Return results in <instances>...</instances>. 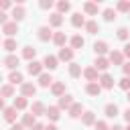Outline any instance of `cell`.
<instances>
[{
  "instance_id": "6da1fadb",
  "label": "cell",
  "mask_w": 130,
  "mask_h": 130,
  "mask_svg": "<svg viewBox=\"0 0 130 130\" xmlns=\"http://www.w3.org/2000/svg\"><path fill=\"white\" fill-rule=\"evenodd\" d=\"M37 35H39V41H43V43H47V41H53V37H55V32L51 30V26H39Z\"/></svg>"
},
{
  "instance_id": "7a4b0ae2",
  "label": "cell",
  "mask_w": 130,
  "mask_h": 130,
  "mask_svg": "<svg viewBox=\"0 0 130 130\" xmlns=\"http://www.w3.org/2000/svg\"><path fill=\"white\" fill-rule=\"evenodd\" d=\"M43 69H45V65L39 63V61H30V63L26 65V71H28L30 75H35V77H41V75H43Z\"/></svg>"
},
{
  "instance_id": "3957f363",
  "label": "cell",
  "mask_w": 130,
  "mask_h": 130,
  "mask_svg": "<svg viewBox=\"0 0 130 130\" xmlns=\"http://www.w3.org/2000/svg\"><path fill=\"white\" fill-rule=\"evenodd\" d=\"M83 77L87 79V83H91V81H100V73H98V69H95L93 65H89V67L83 69Z\"/></svg>"
},
{
  "instance_id": "277c9868",
  "label": "cell",
  "mask_w": 130,
  "mask_h": 130,
  "mask_svg": "<svg viewBox=\"0 0 130 130\" xmlns=\"http://www.w3.org/2000/svg\"><path fill=\"white\" fill-rule=\"evenodd\" d=\"M37 93V85L35 83H30V81H24L22 85H20V95H24V98H30V95H35Z\"/></svg>"
},
{
  "instance_id": "5b68a950",
  "label": "cell",
  "mask_w": 130,
  "mask_h": 130,
  "mask_svg": "<svg viewBox=\"0 0 130 130\" xmlns=\"http://www.w3.org/2000/svg\"><path fill=\"white\" fill-rule=\"evenodd\" d=\"M112 63H110V59L108 57H95V61H93V67L98 69V71H108V67H110Z\"/></svg>"
},
{
  "instance_id": "8992f818",
  "label": "cell",
  "mask_w": 130,
  "mask_h": 130,
  "mask_svg": "<svg viewBox=\"0 0 130 130\" xmlns=\"http://www.w3.org/2000/svg\"><path fill=\"white\" fill-rule=\"evenodd\" d=\"M98 83L102 85V89H112V87H114V77H112L110 73H102Z\"/></svg>"
},
{
  "instance_id": "52a82bcc",
  "label": "cell",
  "mask_w": 130,
  "mask_h": 130,
  "mask_svg": "<svg viewBox=\"0 0 130 130\" xmlns=\"http://www.w3.org/2000/svg\"><path fill=\"white\" fill-rule=\"evenodd\" d=\"M108 43L106 41H95L93 43V51H95V57H104L106 53H108Z\"/></svg>"
},
{
  "instance_id": "ba28073f",
  "label": "cell",
  "mask_w": 130,
  "mask_h": 130,
  "mask_svg": "<svg viewBox=\"0 0 130 130\" xmlns=\"http://www.w3.org/2000/svg\"><path fill=\"white\" fill-rule=\"evenodd\" d=\"M85 93H87V95L98 98V95L102 93V85H100L98 81H91V83H87V85H85Z\"/></svg>"
},
{
  "instance_id": "9c48e42d",
  "label": "cell",
  "mask_w": 130,
  "mask_h": 130,
  "mask_svg": "<svg viewBox=\"0 0 130 130\" xmlns=\"http://www.w3.org/2000/svg\"><path fill=\"white\" fill-rule=\"evenodd\" d=\"M45 116H47V118H49L51 122H57V120L61 118V108H59V106H49V108H47V114H45Z\"/></svg>"
},
{
  "instance_id": "30bf717a",
  "label": "cell",
  "mask_w": 130,
  "mask_h": 130,
  "mask_svg": "<svg viewBox=\"0 0 130 130\" xmlns=\"http://www.w3.org/2000/svg\"><path fill=\"white\" fill-rule=\"evenodd\" d=\"M110 63L112 65H124V53L122 51H110Z\"/></svg>"
},
{
  "instance_id": "8fae6325",
  "label": "cell",
  "mask_w": 130,
  "mask_h": 130,
  "mask_svg": "<svg viewBox=\"0 0 130 130\" xmlns=\"http://www.w3.org/2000/svg\"><path fill=\"white\" fill-rule=\"evenodd\" d=\"M51 93L57 95V98H63L65 95V81H55L51 85Z\"/></svg>"
},
{
  "instance_id": "7c38bea8",
  "label": "cell",
  "mask_w": 130,
  "mask_h": 130,
  "mask_svg": "<svg viewBox=\"0 0 130 130\" xmlns=\"http://www.w3.org/2000/svg\"><path fill=\"white\" fill-rule=\"evenodd\" d=\"M57 63H59V57H55V55H47V57L43 59V65H45L49 71L57 69Z\"/></svg>"
},
{
  "instance_id": "4fadbf2b",
  "label": "cell",
  "mask_w": 130,
  "mask_h": 130,
  "mask_svg": "<svg viewBox=\"0 0 130 130\" xmlns=\"http://www.w3.org/2000/svg\"><path fill=\"white\" fill-rule=\"evenodd\" d=\"M73 104H75V102H73V95H69V93H65L63 98H59V104H57V106H59L61 110H69V108H71Z\"/></svg>"
},
{
  "instance_id": "5bb4252c",
  "label": "cell",
  "mask_w": 130,
  "mask_h": 130,
  "mask_svg": "<svg viewBox=\"0 0 130 130\" xmlns=\"http://www.w3.org/2000/svg\"><path fill=\"white\" fill-rule=\"evenodd\" d=\"M30 114H35V116H45V114H47L45 104H43V102H32V106H30Z\"/></svg>"
},
{
  "instance_id": "9a60e30c",
  "label": "cell",
  "mask_w": 130,
  "mask_h": 130,
  "mask_svg": "<svg viewBox=\"0 0 130 130\" xmlns=\"http://www.w3.org/2000/svg\"><path fill=\"white\" fill-rule=\"evenodd\" d=\"M67 112H69V116H71V118H81V116L85 114L83 106H81V104H77V102H75V104H73V106H71Z\"/></svg>"
},
{
  "instance_id": "2e32d148",
  "label": "cell",
  "mask_w": 130,
  "mask_h": 130,
  "mask_svg": "<svg viewBox=\"0 0 130 130\" xmlns=\"http://www.w3.org/2000/svg\"><path fill=\"white\" fill-rule=\"evenodd\" d=\"M16 112H18V110H16L14 106L6 108V110H4V120H6L8 124H16Z\"/></svg>"
},
{
  "instance_id": "e0dca14e",
  "label": "cell",
  "mask_w": 130,
  "mask_h": 130,
  "mask_svg": "<svg viewBox=\"0 0 130 130\" xmlns=\"http://www.w3.org/2000/svg\"><path fill=\"white\" fill-rule=\"evenodd\" d=\"M20 124H22L24 128H28V130H30V128L37 124V116H35V114H22V120H20Z\"/></svg>"
},
{
  "instance_id": "ac0fdd59",
  "label": "cell",
  "mask_w": 130,
  "mask_h": 130,
  "mask_svg": "<svg viewBox=\"0 0 130 130\" xmlns=\"http://www.w3.org/2000/svg\"><path fill=\"white\" fill-rule=\"evenodd\" d=\"M10 16H12V20H14V22H18V20H22V18L26 16V12H24V8H22V4H18V6H14V8H12V14H10Z\"/></svg>"
},
{
  "instance_id": "d6986e66",
  "label": "cell",
  "mask_w": 130,
  "mask_h": 130,
  "mask_svg": "<svg viewBox=\"0 0 130 130\" xmlns=\"http://www.w3.org/2000/svg\"><path fill=\"white\" fill-rule=\"evenodd\" d=\"M2 32L6 35V37H12V35H16L18 32V24L12 20V22H6L4 26H2Z\"/></svg>"
},
{
  "instance_id": "ffe728a7",
  "label": "cell",
  "mask_w": 130,
  "mask_h": 130,
  "mask_svg": "<svg viewBox=\"0 0 130 130\" xmlns=\"http://www.w3.org/2000/svg\"><path fill=\"white\" fill-rule=\"evenodd\" d=\"M18 63H20V59H18L16 55H8V57L4 59V67H6V69H12V71L18 67Z\"/></svg>"
},
{
  "instance_id": "44dd1931",
  "label": "cell",
  "mask_w": 130,
  "mask_h": 130,
  "mask_svg": "<svg viewBox=\"0 0 130 130\" xmlns=\"http://www.w3.org/2000/svg\"><path fill=\"white\" fill-rule=\"evenodd\" d=\"M85 22H87V20L81 16V12H73V14H71V24H73L75 28H79V26H85Z\"/></svg>"
},
{
  "instance_id": "7402d4cb",
  "label": "cell",
  "mask_w": 130,
  "mask_h": 130,
  "mask_svg": "<svg viewBox=\"0 0 130 130\" xmlns=\"http://www.w3.org/2000/svg\"><path fill=\"white\" fill-rule=\"evenodd\" d=\"M59 61H71L73 59V49H69V47H63V49H59Z\"/></svg>"
},
{
  "instance_id": "603a6c76",
  "label": "cell",
  "mask_w": 130,
  "mask_h": 130,
  "mask_svg": "<svg viewBox=\"0 0 130 130\" xmlns=\"http://www.w3.org/2000/svg\"><path fill=\"white\" fill-rule=\"evenodd\" d=\"M104 114H106V118H116V116L120 114V110H118V106H116V104H106Z\"/></svg>"
},
{
  "instance_id": "cb8c5ba5",
  "label": "cell",
  "mask_w": 130,
  "mask_h": 130,
  "mask_svg": "<svg viewBox=\"0 0 130 130\" xmlns=\"http://www.w3.org/2000/svg\"><path fill=\"white\" fill-rule=\"evenodd\" d=\"M95 122H98V120H95V114H93V112H85V114L81 116V124H83V126H95Z\"/></svg>"
},
{
  "instance_id": "d4e9b609",
  "label": "cell",
  "mask_w": 130,
  "mask_h": 130,
  "mask_svg": "<svg viewBox=\"0 0 130 130\" xmlns=\"http://www.w3.org/2000/svg\"><path fill=\"white\" fill-rule=\"evenodd\" d=\"M8 81H10L12 85H22V83H24V79H22V73H20V71H12V73L8 75Z\"/></svg>"
},
{
  "instance_id": "484cf974",
  "label": "cell",
  "mask_w": 130,
  "mask_h": 130,
  "mask_svg": "<svg viewBox=\"0 0 130 130\" xmlns=\"http://www.w3.org/2000/svg\"><path fill=\"white\" fill-rule=\"evenodd\" d=\"M53 83H55V79L51 77V73H43V75L39 77V85H41V87H51Z\"/></svg>"
},
{
  "instance_id": "4316f807",
  "label": "cell",
  "mask_w": 130,
  "mask_h": 130,
  "mask_svg": "<svg viewBox=\"0 0 130 130\" xmlns=\"http://www.w3.org/2000/svg\"><path fill=\"white\" fill-rule=\"evenodd\" d=\"M61 24H63V16H61L59 12H53V14L49 16V26H55V28H57V26H61Z\"/></svg>"
},
{
  "instance_id": "83f0119b",
  "label": "cell",
  "mask_w": 130,
  "mask_h": 130,
  "mask_svg": "<svg viewBox=\"0 0 130 130\" xmlns=\"http://www.w3.org/2000/svg\"><path fill=\"white\" fill-rule=\"evenodd\" d=\"M53 43H55L57 47H61V49H63V47H65V43H67V35H65V32H61V30H59V32H55Z\"/></svg>"
},
{
  "instance_id": "f1b7e54d",
  "label": "cell",
  "mask_w": 130,
  "mask_h": 130,
  "mask_svg": "<svg viewBox=\"0 0 130 130\" xmlns=\"http://www.w3.org/2000/svg\"><path fill=\"white\" fill-rule=\"evenodd\" d=\"M98 10H100L98 2H85L83 4V12H87V14H98Z\"/></svg>"
},
{
  "instance_id": "f546056e",
  "label": "cell",
  "mask_w": 130,
  "mask_h": 130,
  "mask_svg": "<svg viewBox=\"0 0 130 130\" xmlns=\"http://www.w3.org/2000/svg\"><path fill=\"white\" fill-rule=\"evenodd\" d=\"M83 45H85V39L81 35H73L71 37V49H81Z\"/></svg>"
},
{
  "instance_id": "4dcf8cb0",
  "label": "cell",
  "mask_w": 130,
  "mask_h": 130,
  "mask_svg": "<svg viewBox=\"0 0 130 130\" xmlns=\"http://www.w3.org/2000/svg\"><path fill=\"white\" fill-rule=\"evenodd\" d=\"M35 55H37V49H35V47H24V49H22V57H24L28 63L35 61Z\"/></svg>"
},
{
  "instance_id": "1f68e13d",
  "label": "cell",
  "mask_w": 130,
  "mask_h": 130,
  "mask_svg": "<svg viewBox=\"0 0 130 130\" xmlns=\"http://www.w3.org/2000/svg\"><path fill=\"white\" fill-rule=\"evenodd\" d=\"M85 30H87L89 35H95V32H100V24H98L95 20H87V22H85Z\"/></svg>"
},
{
  "instance_id": "d6a6232c",
  "label": "cell",
  "mask_w": 130,
  "mask_h": 130,
  "mask_svg": "<svg viewBox=\"0 0 130 130\" xmlns=\"http://www.w3.org/2000/svg\"><path fill=\"white\" fill-rule=\"evenodd\" d=\"M28 106V100L24 98V95H18V98H14V108L16 110H24Z\"/></svg>"
},
{
  "instance_id": "836d02e7",
  "label": "cell",
  "mask_w": 130,
  "mask_h": 130,
  "mask_svg": "<svg viewBox=\"0 0 130 130\" xmlns=\"http://www.w3.org/2000/svg\"><path fill=\"white\" fill-rule=\"evenodd\" d=\"M116 12H128L130 14V0H120L116 4Z\"/></svg>"
},
{
  "instance_id": "e575fe53",
  "label": "cell",
  "mask_w": 130,
  "mask_h": 130,
  "mask_svg": "<svg viewBox=\"0 0 130 130\" xmlns=\"http://www.w3.org/2000/svg\"><path fill=\"white\" fill-rule=\"evenodd\" d=\"M0 93H2V100H4V98H10V95L14 93L12 83H4V85H2V89H0Z\"/></svg>"
},
{
  "instance_id": "d590c367",
  "label": "cell",
  "mask_w": 130,
  "mask_h": 130,
  "mask_svg": "<svg viewBox=\"0 0 130 130\" xmlns=\"http://www.w3.org/2000/svg\"><path fill=\"white\" fill-rule=\"evenodd\" d=\"M116 37H118L120 41H128V37H130V30H128L126 26H120V28L116 30Z\"/></svg>"
},
{
  "instance_id": "8d00e7d4",
  "label": "cell",
  "mask_w": 130,
  "mask_h": 130,
  "mask_svg": "<svg viewBox=\"0 0 130 130\" xmlns=\"http://www.w3.org/2000/svg\"><path fill=\"white\" fill-rule=\"evenodd\" d=\"M83 71H81V65H77V63H71L69 65V75L71 77H79Z\"/></svg>"
},
{
  "instance_id": "74e56055",
  "label": "cell",
  "mask_w": 130,
  "mask_h": 130,
  "mask_svg": "<svg viewBox=\"0 0 130 130\" xmlns=\"http://www.w3.org/2000/svg\"><path fill=\"white\" fill-rule=\"evenodd\" d=\"M104 20H106V22L116 20V10H114V8H106V10H104Z\"/></svg>"
},
{
  "instance_id": "f35d334b",
  "label": "cell",
  "mask_w": 130,
  "mask_h": 130,
  "mask_svg": "<svg viewBox=\"0 0 130 130\" xmlns=\"http://www.w3.org/2000/svg\"><path fill=\"white\" fill-rule=\"evenodd\" d=\"M2 47H4V51H8V53H12V51L16 49V41H14V39H6V41L2 43Z\"/></svg>"
},
{
  "instance_id": "ab89813d",
  "label": "cell",
  "mask_w": 130,
  "mask_h": 130,
  "mask_svg": "<svg viewBox=\"0 0 130 130\" xmlns=\"http://www.w3.org/2000/svg\"><path fill=\"white\" fill-rule=\"evenodd\" d=\"M57 10H59V14L69 12V10H71V4H69V2H65V0H61V2H57Z\"/></svg>"
},
{
  "instance_id": "60d3db41",
  "label": "cell",
  "mask_w": 130,
  "mask_h": 130,
  "mask_svg": "<svg viewBox=\"0 0 130 130\" xmlns=\"http://www.w3.org/2000/svg\"><path fill=\"white\" fill-rule=\"evenodd\" d=\"M118 85H120V89H124V91L128 93V91H130V77H126V75H124V77L118 81Z\"/></svg>"
},
{
  "instance_id": "b9f144b4",
  "label": "cell",
  "mask_w": 130,
  "mask_h": 130,
  "mask_svg": "<svg viewBox=\"0 0 130 130\" xmlns=\"http://www.w3.org/2000/svg\"><path fill=\"white\" fill-rule=\"evenodd\" d=\"M39 6H41L43 10H49V8H53V0H41Z\"/></svg>"
},
{
  "instance_id": "7bdbcfd3",
  "label": "cell",
  "mask_w": 130,
  "mask_h": 130,
  "mask_svg": "<svg viewBox=\"0 0 130 130\" xmlns=\"http://www.w3.org/2000/svg\"><path fill=\"white\" fill-rule=\"evenodd\" d=\"M95 130H110V126L104 122V120H100V122H95V126H93Z\"/></svg>"
},
{
  "instance_id": "ee69618b",
  "label": "cell",
  "mask_w": 130,
  "mask_h": 130,
  "mask_svg": "<svg viewBox=\"0 0 130 130\" xmlns=\"http://www.w3.org/2000/svg\"><path fill=\"white\" fill-rule=\"evenodd\" d=\"M6 22H10V20H8V14H6V12H0V24L4 26Z\"/></svg>"
},
{
  "instance_id": "f6af8a7d",
  "label": "cell",
  "mask_w": 130,
  "mask_h": 130,
  "mask_svg": "<svg viewBox=\"0 0 130 130\" xmlns=\"http://www.w3.org/2000/svg\"><path fill=\"white\" fill-rule=\"evenodd\" d=\"M122 71H124V75H126V77H130V61L122 65Z\"/></svg>"
},
{
  "instance_id": "bcb514c9",
  "label": "cell",
  "mask_w": 130,
  "mask_h": 130,
  "mask_svg": "<svg viewBox=\"0 0 130 130\" xmlns=\"http://www.w3.org/2000/svg\"><path fill=\"white\" fill-rule=\"evenodd\" d=\"M122 53H124V57H128V59H130V43H126V45H124V51H122Z\"/></svg>"
},
{
  "instance_id": "7dc6e473",
  "label": "cell",
  "mask_w": 130,
  "mask_h": 130,
  "mask_svg": "<svg viewBox=\"0 0 130 130\" xmlns=\"http://www.w3.org/2000/svg\"><path fill=\"white\" fill-rule=\"evenodd\" d=\"M0 8H2V10L10 8V2H8V0H2V2H0Z\"/></svg>"
},
{
  "instance_id": "c3c4849f",
  "label": "cell",
  "mask_w": 130,
  "mask_h": 130,
  "mask_svg": "<svg viewBox=\"0 0 130 130\" xmlns=\"http://www.w3.org/2000/svg\"><path fill=\"white\" fill-rule=\"evenodd\" d=\"M124 120L130 124V108H128V110H124Z\"/></svg>"
},
{
  "instance_id": "681fc988",
  "label": "cell",
  "mask_w": 130,
  "mask_h": 130,
  "mask_svg": "<svg viewBox=\"0 0 130 130\" xmlns=\"http://www.w3.org/2000/svg\"><path fill=\"white\" fill-rule=\"evenodd\" d=\"M45 128H47V126H43V124H39V122H37V124H35L30 130H45Z\"/></svg>"
},
{
  "instance_id": "f907efd6",
  "label": "cell",
  "mask_w": 130,
  "mask_h": 130,
  "mask_svg": "<svg viewBox=\"0 0 130 130\" xmlns=\"http://www.w3.org/2000/svg\"><path fill=\"white\" fill-rule=\"evenodd\" d=\"M10 130H24V126H22V124H12Z\"/></svg>"
},
{
  "instance_id": "816d5d0a",
  "label": "cell",
  "mask_w": 130,
  "mask_h": 130,
  "mask_svg": "<svg viewBox=\"0 0 130 130\" xmlns=\"http://www.w3.org/2000/svg\"><path fill=\"white\" fill-rule=\"evenodd\" d=\"M110 130H126V128H122V126H120V124H114V126H112V128H110Z\"/></svg>"
},
{
  "instance_id": "f5cc1de1",
  "label": "cell",
  "mask_w": 130,
  "mask_h": 130,
  "mask_svg": "<svg viewBox=\"0 0 130 130\" xmlns=\"http://www.w3.org/2000/svg\"><path fill=\"white\" fill-rule=\"evenodd\" d=\"M45 130H57V126H55V124H49V126H47Z\"/></svg>"
},
{
  "instance_id": "db71d44e",
  "label": "cell",
  "mask_w": 130,
  "mask_h": 130,
  "mask_svg": "<svg viewBox=\"0 0 130 130\" xmlns=\"http://www.w3.org/2000/svg\"><path fill=\"white\" fill-rule=\"evenodd\" d=\"M126 100H128V102H130V91H128V93H126Z\"/></svg>"
},
{
  "instance_id": "11a10c76",
  "label": "cell",
  "mask_w": 130,
  "mask_h": 130,
  "mask_svg": "<svg viewBox=\"0 0 130 130\" xmlns=\"http://www.w3.org/2000/svg\"><path fill=\"white\" fill-rule=\"evenodd\" d=\"M126 130H130V124H128V126H126Z\"/></svg>"
}]
</instances>
